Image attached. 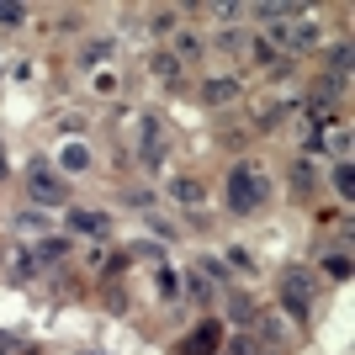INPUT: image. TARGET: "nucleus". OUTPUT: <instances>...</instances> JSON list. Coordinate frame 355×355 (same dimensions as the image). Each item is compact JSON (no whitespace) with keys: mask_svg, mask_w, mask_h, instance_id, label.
I'll return each instance as SVG.
<instances>
[{"mask_svg":"<svg viewBox=\"0 0 355 355\" xmlns=\"http://www.w3.org/2000/svg\"><path fill=\"white\" fill-rule=\"evenodd\" d=\"M266 196H270L266 170H254V164H244V159L228 170V196H223V202H228V212H234V218L260 212V207H266Z\"/></svg>","mask_w":355,"mask_h":355,"instance_id":"1","label":"nucleus"},{"mask_svg":"<svg viewBox=\"0 0 355 355\" xmlns=\"http://www.w3.org/2000/svg\"><path fill=\"white\" fill-rule=\"evenodd\" d=\"M282 308L292 313L297 324H308V313H313V276H308V270L292 266V270L282 276Z\"/></svg>","mask_w":355,"mask_h":355,"instance_id":"2","label":"nucleus"},{"mask_svg":"<svg viewBox=\"0 0 355 355\" xmlns=\"http://www.w3.org/2000/svg\"><path fill=\"white\" fill-rule=\"evenodd\" d=\"M27 186H32V202H37V212H43V207H64V202H69V186H64V180L53 175L43 159H32Z\"/></svg>","mask_w":355,"mask_h":355,"instance_id":"3","label":"nucleus"},{"mask_svg":"<svg viewBox=\"0 0 355 355\" xmlns=\"http://www.w3.org/2000/svg\"><path fill=\"white\" fill-rule=\"evenodd\" d=\"M218 345H223V324H218V318H202L196 334L180 340V355H218Z\"/></svg>","mask_w":355,"mask_h":355,"instance_id":"4","label":"nucleus"},{"mask_svg":"<svg viewBox=\"0 0 355 355\" xmlns=\"http://www.w3.org/2000/svg\"><path fill=\"white\" fill-rule=\"evenodd\" d=\"M69 234H85V239H112V218H106V212L69 207Z\"/></svg>","mask_w":355,"mask_h":355,"instance_id":"5","label":"nucleus"},{"mask_svg":"<svg viewBox=\"0 0 355 355\" xmlns=\"http://www.w3.org/2000/svg\"><path fill=\"white\" fill-rule=\"evenodd\" d=\"M180 69H186V64H180L175 53H170V48H159V53L148 59V74H154V80H164V85H175V80H180Z\"/></svg>","mask_w":355,"mask_h":355,"instance_id":"6","label":"nucleus"},{"mask_svg":"<svg viewBox=\"0 0 355 355\" xmlns=\"http://www.w3.org/2000/svg\"><path fill=\"white\" fill-rule=\"evenodd\" d=\"M244 53H250L254 64H266V69H286V64H292V59H282V53H276L266 37H244Z\"/></svg>","mask_w":355,"mask_h":355,"instance_id":"7","label":"nucleus"},{"mask_svg":"<svg viewBox=\"0 0 355 355\" xmlns=\"http://www.w3.org/2000/svg\"><path fill=\"white\" fill-rule=\"evenodd\" d=\"M239 80H207V85H202V101L207 106H228V101H239Z\"/></svg>","mask_w":355,"mask_h":355,"instance_id":"8","label":"nucleus"},{"mask_svg":"<svg viewBox=\"0 0 355 355\" xmlns=\"http://www.w3.org/2000/svg\"><path fill=\"white\" fill-rule=\"evenodd\" d=\"M64 254H69V239L43 234V239H37V250H32V260H37V266H53V260H64Z\"/></svg>","mask_w":355,"mask_h":355,"instance_id":"9","label":"nucleus"},{"mask_svg":"<svg viewBox=\"0 0 355 355\" xmlns=\"http://www.w3.org/2000/svg\"><path fill=\"white\" fill-rule=\"evenodd\" d=\"M170 196H175L180 207H196V202H202L207 191H202V180H191V175H175V180H170Z\"/></svg>","mask_w":355,"mask_h":355,"instance_id":"10","label":"nucleus"},{"mask_svg":"<svg viewBox=\"0 0 355 355\" xmlns=\"http://www.w3.org/2000/svg\"><path fill=\"white\" fill-rule=\"evenodd\" d=\"M318 270H324L329 282H350V250H329Z\"/></svg>","mask_w":355,"mask_h":355,"instance_id":"11","label":"nucleus"},{"mask_svg":"<svg viewBox=\"0 0 355 355\" xmlns=\"http://www.w3.org/2000/svg\"><path fill=\"white\" fill-rule=\"evenodd\" d=\"M112 48H117L112 37H96V43H85V48H80V69H96V64H106V59H112Z\"/></svg>","mask_w":355,"mask_h":355,"instance_id":"12","label":"nucleus"},{"mask_svg":"<svg viewBox=\"0 0 355 355\" xmlns=\"http://www.w3.org/2000/svg\"><path fill=\"white\" fill-rule=\"evenodd\" d=\"M228 313H234V324H244V329H254V318H260V313H254V302L244 292H228Z\"/></svg>","mask_w":355,"mask_h":355,"instance_id":"13","label":"nucleus"},{"mask_svg":"<svg viewBox=\"0 0 355 355\" xmlns=\"http://www.w3.org/2000/svg\"><path fill=\"white\" fill-rule=\"evenodd\" d=\"M286 180H292V191H297V196H308L313 186H318V175H313V164H308V159H292V175H286Z\"/></svg>","mask_w":355,"mask_h":355,"instance_id":"14","label":"nucleus"},{"mask_svg":"<svg viewBox=\"0 0 355 355\" xmlns=\"http://www.w3.org/2000/svg\"><path fill=\"white\" fill-rule=\"evenodd\" d=\"M329 186H334V196H345V202L355 196V170H350V159H340V164H334V175H329Z\"/></svg>","mask_w":355,"mask_h":355,"instance_id":"15","label":"nucleus"},{"mask_svg":"<svg viewBox=\"0 0 355 355\" xmlns=\"http://www.w3.org/2000/svg\"><path fill=\"white\" fill-rule=\"evenodd\" d=\"M16 234L43 239V234H48V218H43V212H16Z\"/></svg>","mask_w":355,"mask_h":355,"instance_id":"16","label":"nucleus"},{"mask_svg":"<svg viewBox=\"0 0 355 355\" xmlns=\"http://www.w3.org/2000/svg\"><path fill=\"white\" fill-rule=\"evenodd\" d=\"M154 286H159V297H164V302H170V297H180V270L159 266V270H154Z\"/></svg>","mask_w":355,"mask_h":355,"instance_id":"17","label":"nucleus"},{"mask_svg":"<svg viewBox=\"0 0 355 355\" xmlns=\"http://www.w3.org/2000/svg\"><path fill=\"white\" fill-rule=\"evenodd\" d=\"M11 276H16V282H32V276H43V266L32 260V250H21V254L11 260Z\"/></svg>","mask_w":355,"mask_h":355,"instance_id":"18","label":"nucleus"},{"mask_svg":"<svg viewBox=\"0 0 355 355\" xmlns=\"http://www.w3.org/2000/svg\"><path fill=\"white\" fill-rule=\"evenodd\" d=\"M175 27H180V11H154L148 16V32H154V37H170Z\"/></svg>","mask_w":355,"mask_h":355,"instance_id":"19","label":"nucleus"},{"mask_svg":"<svg viewBox=\"0 0 355 355\" xmlns=\"http://www.w3.org/2000/svg\"><path fill=\"white\" fill-rule=\"evenodd\" d=\"M59 164H64V170H85V164H90V148L85 144H64Z\"/></svg>","mask_w":355,"mask_h":355,"instance_id":"20","label":"nucleus"},{"mask_svg":"<svg viewBox=\"0 0 355 355\" xmlns=\"http://www.w3.org/2000/svg\"><path fill=\"white\" fill-rule=\"evenodd\" d=\"M345 74H350V43H340L329 53V80H345Z\"/></svg>","mask_w":355,"mask_h":355,"instance_id":"21","label":"nucleus"},{"mask_svg":"<svg viewBox=\"0 0 355 355\" xmlns=\"http://www.w3.org/2000/svg\"><path fill=\"white\" fill-rule=\"evenodd\" d=\"M138 148H144L138 159H144L148 170H159V164H164V144H159V138H144V144H138Z\"/></svg>","mask_w":355,"mask_h":355,"instance_id":"22","label":"nucleus"},{"mask_svg":"<svg viewBox=\"0 0 355 355\" xmlns=\"http://www.w3.org/2000/svg\"><path fill=\"white\" fill-rule=\"evenodd\" d=\"M27 21V6H16V0H0V27H21Z\"/></svg>","mask_w":355,"mask_h":355,"instance_id":"23","label":"nucleus"},{"mask_svg":"<svg viewBox=\"0 0 355 355\" xmlns=\"http://www.w3.org/2000/svg\"><path fill=\"white\" fill-rule=\"evenodd\" d=\"M218 355H254V340H250V334H239V340H228Z\"/></svg>","mask_w":355,"mask_h":355,"instance_id":"24","label":"nucleus"},{"mask_svg":"<svg viewBox=\"0 0 355 355\" xmlns=\"http://www.w3.org/2000/svg\"><path fill=\"white\" fill-rule=\"evenodd\" d=\"M196 53H202V37H180V53H175V59H180V64H191Z\"/></svg>","mask_w":355,"mask_h":355,"instance_id":"25","label":"nucleus"},{"mask_svg":"<svg viewBox=\"0 0 355 355\" xmlns=\"http://www.w3.org/2000/svg\"><path fill=\"white\" fill-rule=\"evenodd\" d=\"M21 350H27L21 334H0V355H21Z\"/></svg>","mask_w":355,"mask_h":355,"instance_id":"26","label":"nucleus"},{"mask_svg":"<svg viewBox=\"0 0 355 355\" xmlns=\"http://www.w3.org/2000/svg\"><path fill=\"white\" fill-rule=\"evenodd\" d=\"M207 16H218V21H234V16H244V6H207Z\"/></svg>","mask_w":355,"mask_h":355,"instance_id":"27","label":"nucleus"},{"mask_svg":"<svg viewBox=\"0 0 355 355\" xmlns=\"http://www.w3.org/2000/svg\"><path fill=\"white\" fill-rule=\"evenodd\" d=\"M228 266L234 270H254V260H250V250H228Z\"/></svg>","mask_w":355,"mask_h":355,"instance_id":"28","label":"nucleus"},{"mask_svg":"<svg viewBox=\"0 0 355 355\" xmlns=\"http://www.w3.org/2000/svg\"><path fill=\"white\" fill-rule=\"evenodd\" d=\"M180 286H186V292H191L196 302H212V286H207V282H180Z\"/></svg>","mask_w":355,"mask_h":355,"instance_id":"29","label":"nucleus"}]
</instances>
